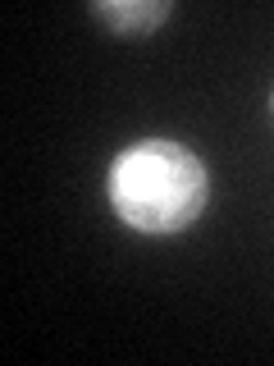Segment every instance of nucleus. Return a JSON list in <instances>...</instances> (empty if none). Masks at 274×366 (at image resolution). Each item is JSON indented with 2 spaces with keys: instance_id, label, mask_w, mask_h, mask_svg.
<instances>
[{
  "instance_id": "nucleus-1",
  "label": "nucleus",
  "mask_w": 274,
  "mask_h": 366,
  "mask_svg": "<svg viewBox=\"0 0 274 366\" xmlns=\"http://www.w3.org/2000/svg\"><path fill=\"white\" fill-rule=\"evenodd\" d=\"M106 206L128 234L178 238L210 211V165L183 137H133L106 165Z\"/></svg>"
},
{
  "instance_id": "nucleus-2",
  "label": "nucleus",
  "mask_w": 274,
  "mask_h": 366,
  "mask_svg": "<svg viewBox=\"0 0 274 366\" xmlns=\"http://www.w3.org/2000/svg\"><path fill=\"white\" fill-rule=\"evenodd\" d=\"M87 14L119 41H146L174 19V0H91Z\"/></svg>"
},
{
  "instance_id": "nucleus-3",
  "label": "nucleus",
  "mask_w": 274,
  "mask_h": 366,
  "mask_svg": "<svg viewBox=\"0 0 274 366\" xmlns=\"http://www.w3.org/2000/svg\"><path fill=\"white\" fill-rule=\"evenodd\" d=\"M265 106H270V119H274V87H270V101H265Z\"/></svg>"
}]
</instances>
